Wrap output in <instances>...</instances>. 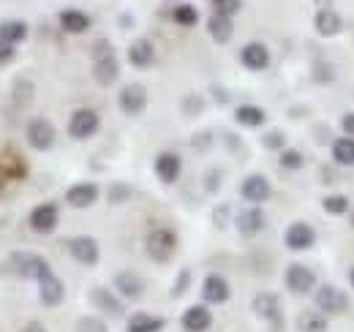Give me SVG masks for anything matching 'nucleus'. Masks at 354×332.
I'll use <instances>...</instances> for the list:
<instances>
[{
	"mask_svg": "<svg viewBox=\"0 0 354 332\" xmlns=\"http://www.w3.org/2000/svg\"><path fill=\"white\" fill-rule=\"evenodd\" d=\"M172 19H175L180 28H191V25L199 22V11L191 3H180V6H175V11H172Z\"/></svg>",
	"mask_w": 354,
	"mask_h": 332,
	"instance_id": "nucleus-32",
	"label": "nucleus"
},
{
	"mask_svg": "<svg viewBox=\"0 0 354 332\" xmlns=\"http://www.w3.org/2000/svg\"><path fill=\"white\" fill-rule=\"evenodd\" d=\"M28 145L33 147V150H49L52 145H55V125L44 120V118H36V120H30L28 123Z\"/></svg>",
	"mask_w": 354,
	"mask_h": 332,
	"instance_id": "nucleus-4",
	"label": "nucleus"
},
{
	"mask_svg": "<svg viewBox=\"0 0 354 332\" xmlns=\"http://www.w3.org/2000/svg\"><path fill=\"white\" fill-rule=\"evenodd\" d=\"M281 166H283V169H300V166H303V153H300V150H283Z\"/></svg>",
	"mask_w": 354,
	"mask_h": 332,
	"instance_id": "nucleus-36",
	"label": "nucleus"
},
{
	"mask_svg": "<svg viewBox=\"0 0 354 332\" xmlns=\"http://www.w3.org/2000/svg\"><path fill=\"white\" fill-rule=\"evenodd\" d=\"M297 332H327V319L319 311H303L297 316Z\"/></svg>",
	"mask_w": 354,
	"mask_h": 332,
	"instance_id": "nucleus-30",
	"label": "nucleus"
},
{
	"mask_svg": "<svg viewBox=\"0 0 354 332\" xmlns=\"http://www.w3.org/2000/svg\"><path fill=\"white\" fill-rule=\"evenodd\" d=\"M333 158H335V164H341V166L354 164V139L352 136H341V139L333 142Z\"/></svg>",
	"mask_w": 354,
	"mask_h": 332,
	"instance_id": "nucleus-31",
	"label": "nucleus"
},
{
	"mask_svg": "<svg viewBox=\"0 0 354 332\" xmlns=\"http://www.w3.org/2000/svg\"><path fill=\"white\" fill-rule=\"evenodd\" d=\"M118 104H120V109L126 112V115H142L145 112V107H147V90L142 87V84H126L123 90H120V95H118Z\"/></svg>",
	"mask_w": 354,
	"mask_h": 332,
	"instance_id": "nucleus-6",
	"label": "nucleus"
},
{
	"mask_svg": "<svg viewBox=\"0 0 354 332\" xmlns=\"http://www.w3.org/2000/svg\"><path fill=\"white\" fill-rule=\"evenodd\" d=\"M237 229L243 232V234H259L262 229H265V212L259 208H248L243 210L240 215H237Z\"/></svg>",
	"mask_w": 354,
	"mask_h": 332,
	"instance_id": "nucleus-21",
	"label": "nucleus"
},
{
	"mask_svg": "<svg viewBox=\"0 0 354 332\" xmlns=\"http://www.w3.org/2000/svg\"><path fill=\"white\" fill-rule=\"evenodd\" d=\"M188 112H199V107H202V101L196 98V95H191V98H185V104H183Z\"/></svg>",
	"mask_w": 354,
	"mask_h": 332,
	"instance_id": "nucleus-41",
	"label": "nucleus"
},
{
	"mask_svg": "<svg viewBox=\"0 0 354 332\" xmlns=\"http://www.w3.org/2000/svg\"><path fill=\"white\" fill-rule=\"evenodd\" d=\"M101 125V118L93 112V109H77L68 120V133L74 139H90Z\"/></svg>",
	"mask_w": 354,
	"mask_h": 332,
	"instance_id": "nucleus-5",
	"label": "nucleus"
},
{
	"mask_svg": "<svg viewBox=\"0 0 354 332\" xmlns=\"http://www.w3.org/2000/svg\"><path fill=\"white\" fill-rule=\"evenodd\" d=\"M240 60H243V66H245L248 71H265L267 63H270V52H267L265 44L251 42V44H245V46H243Z\"/></svg>",
	"mask_w": 354,
	"mask_h": 332,
	"instance_id": "nucleus-12",
	"label": "nucleus"
},
{
	"mask_svg": "<svg viewBox=\"0 0 354 332\" xmlns=\"http://www.w3.org/2000/svg\"><path fill=\"white\" fill-rule=\"evenodd\" d=\"M229 284L223 281L221 275H207L205 278V286H202V297L207 299V302H213V305H218V302H226L229 299Z\"/></svg>",
	"mask_w": 354,
	"mask_h": 332,
	"instance_id": "nucleus-20",
	"label": "nucleus"
},
{
	"mask_svg": "<svg viewBox=\"0 0 354 332\" xmlns=\"http://www.w3.org/2000/svg\"><path fill=\"white\" fill-rule=\"evenodd\" d=\"M322 208L327 210L330 215H344V212L349 210V199L341 196V194H333V196H327V199L322 202Z\"/></svg>",
	"mask_w": 354,
	"mask_h": 332,
	"instance_id": "nucleus-33",
	"label": "nucleus"
},
{
	"mask_svg": "<svg viewBox=\"0 0 354 332\" xmlns=\"http://www.w3.org/2000/svg\"><path fill=\"white\" fill-rule=\"evenodd\" d=\"M265 145L267 147H283V133H281V131H270V133H265Z\"/></svg>",
	"mask_w": 354,
	"mask_h": 332,
	"instance_id": "nucleus-39",
	"label": "nucleus"
},
{
	"mask_svg": "<svg viewBox=\"0 0 354 332\" xmlns=\"http://www.w3.org/2000/svg\"><path fill=\"white\" fill-rule=\"evenodd\" d=\"M188 284H191V273H188V270H183V273L177 275V284H175V289H172V294H175V297H180V294L185 291V286H188Z\"/></svg>",
	"mask_w": 354,
	"mask_h": 332,
	"instance_id": "nucleus-38",
	"label": "nucleus"
},
{
	"mask_svg": "<svg viewBox=\"0 0 354 332\" xmlns=\"http://www.w3.org/2000/svg\"><path fill=\"white\" fill-rule=\"evenodd\" d=\"M352 223H354V212H352Z\"/></svg>",
	"mask_w": 354,
	"mask_h": 332,
	"instance_id": "nucleus-46",
	"label": "nucleus"
},
{
	"mask_svg": "<svg viewBox=\"0 0 354 332\" xmlns=\"http://www.w3.org/2000/svg\"><path fill=\"white\" fill-rule=\"evenodd\" d=\"M207 33L216 44H226L234 33V25H232V17H223V14H213L207 19Z\"/></svg>",
	"mask_w": 354,
	"mask_h": 332,
	"instance_id": "nucleus-24",
	"label": "nucleus"
},
{
	"mask_svg": "<svg viewBox=\"0 0 354 332\" xmlns=\"http://www.w3.org/2000/svg\"><path fill=\"white\" fill-rule=\"evenodd\" d=\"M129 60H131L133 68H147L153 60H156V49L147 39H136L129 46Z\"/></svg>",
	"mask_w": 354,
	"mask_h": 332,
	"instance_id": "nucleus-22",
	"label": "nucleus"
},
{
	"mask_svg": "<svg viewBox=\"0 0 354 332\" xmlns=\"http://www.w3.org/2000/svg\"><path fill=\"white\" fill-rule=\"evenodd\" d=\"M3 183H6V174H3V169H0V188H3Z\"/></svg>",
	"mask_w": 354,
	"mask_h": 332,
	"instance_id": "nucleus-44",
	"label": "nucleus"
},
{
	"mask_svg": "<svg viewBox=\"0 0 354 332\" xmlns=\"http://www.w3.org/2000/svg\"><path fill=\"white\" fill-rule=\"evenodd\" d=\"M120 74V63L112 52L109 42H98L95 44V66H93V77L101 87H109V84L118 80Z\"/></svg>",
	"mask_w": 354,
	"mask_h": 332,
	"instance_id": "nucleus-1",
	"label": "nucleus"
},
{
	"mask_svg": "<svg viewBox=\"0 0 354 332\" xmlns=\"http://www.w3.org/2000/svg\"><path fill=\"white\" fill-rule=\"evenodd\" d=\"M349 278H352V286H354V270H352V275H349Z\"/></svg>",
	"mask_w": 354,
	"mask_h": 332,
	"instance_id": "nucleus-45",
	"label": "nucleus"
},
{
	"mask_svg": "<svg viewBox=\"0 0 354 332\" xmlns=\"http://www.w3.org/2000/svg\"><path fill=\"white\" fill-rule=\"evenodd\" d=\"M14 57V44L0 42V63H8Z\"/></svg>",
	"mask_w": 354,
	"mask_h": 332,
	"instance_id": "nucleus-40",
	"label": "nucleus"
},
{
	"mask_svg": "<svg viewBox=\"0 0 354 332\" xmlns=\"http://www.w3.org/2000/svg\"><path fill=\"white\" fill-rule=\"evenodd\" d=\"M180 169H183V161H180L177 153H161V156L156 158V174H158V180L167 183V185H172L177 177H180Z\"/></svg>",
	"mask_w": 354,
	"mask_h": 332,
	"instance_id": "nucleus-17",
	"label": "nucleus"
},
{
	"mask_svg": "<svg viewBox=\"0 0 354 332\" xmlns=\"http://www.w3.org/2000/svg\"><path fill=\"white\" fill-rule=\"evenodd\" d=\"M286 248L292 250H308L313 243H316V232L310 229L306 221H297V223H292L289 229H286Z\"/></svg>",
	"mask_w": 354,
	"mask_h": 332,
	"instance_id": "nucleus-10",
	"label": "nucleus"
},
{
	"mask_svg": "<svg viewBox=\"0 0 354 332\" xmlns=\"http://www.w3.org/2000/svg\"><path fill=\"white\" fill-rule=\"evenodd\" d=\"M77 332H106V324L95 316H85L77 322Z\"/></svg>",
	"mask_w": 354,
	"mask_h": 332,
	"instance_id": "nucleus-35",
	"label": "nucleus"
},
{
	"mask_svg": "<svg viewBox=\"0 0 354 332\" xmlns=\"http://www.w3.org/2000/svg\"><path fill=\"white\" fill-rule=\"evenodd\" d=\"M240 194H243L245 202L259 205V202H265L267 196H270V183H267L265 174H248L243 180V185H240Z\"/></svg>",
	"mask_w": 354,
	"mask_h": 332,
	"instance_id": "nucleus-11",
	"label": "nucleus"
},
{
	"mask_svg": "<svg viewBox=\"0 0 354 332\" xmlns=\"http://www.w3.org/2000/svg\"><path fill=\"white\" fill-rule=\"evenodd\" d=\"M344 131H346V136H354V112L352 115H346V118H344Z\"/></svg>",
	"mask_w": 354,
	"mask_h": 332,
	"instance_id": "nucleus-42",
	"label": "nucleus"
},
{
	"mask_svg": "<svg viewBox=\"0 0 354 332\" xmlns=\"http://www.w3.org/2000/svg\"><path fill=\"white\" fill-rule=\"evenodd\" d=\"M145 248H147V256L156 259V261H169L175 256L177 248V237L175 232L169 229H153L145 240Z\"/></svg>",
	"mask_w": 354,
	"mask_h": 332,
	"instance_id": "nucleus-2",
	"label": "nucleus"
},
{
	"mask_svg": "<svg viewBox=\"0 0 354 332\" xmlns=\"http://www.w3.org/2000/svg\"><path fill=\"white\" fill-rule=\"evenodd\" d=\"M25 332H46V327L41 324V322H30V324L25 327Z\"/></svg>",
	"mask_w": 354,
	"mask_h": 332,
	"instance_id": "nucleus-43",
	"label": "nucleus"
},
{
	"mask_svg": "<svg viewBox=\"0 0 354 332\" xmlns=\"http://www.w3.org/2000/svg\"><path fill=\"white\" fill-rule=\"evenodd\" d=\"M39 294H41V302L49 305V308H55V305H60L63 302V297H66V289H63V281L49 270L44 273L41 278H39Z\"/></svg>",
	"mask_w": 354,
	"mask_h": 332,
	"instance_id": "nucleus-9",
	"label": "nucleus"
},
{
	"mask_svg": "<svg viewBox=\"0 0 354 332\" xmlns=\"http://www.w3.org/2000/svg\"><path fill=\"white\" fill-rule=\"evenodd\" d=\"M316 308L322 313H344L349 308V299L344 291H338L335 286H319L316 291Z\"/></svg>",
	"mask_w": 354,
	"mask_h": 332,
	"instance_id": "nucleus-7",
	"label": "nucleus"
},
{
	"mask_svg": "<svg viewBox=\"0 0 354 332\" xmlns=\"http://www.w3.org/2000/svg\"><path fill=\"white\" fill-rule=\"evenodd\" d=\"M129 196H131V188L123 185V183H118V185L109 188V202H112V205H120V202H126Z\"/></svg>",
	"mask_w": 354,
	"mask_h": 332,
	"instance_id": "nucleus-37",
	"label": "nucleus"
},
{
	"mask_svg": "<svg viewBox=\"0 0 354 332\" xmlns=\"http://www.w3.org/2000/svg\"><path fill=\"white\" fill-rule=\"evenodd\" d=\"M8 267H11V273H17L22 278H41L44 273L52 270L44 256H39V253H14L8 259Z\"/></svg>",
	"mask_w": 354,
	"mask_h": 332,
	"instance_id": "nucleus-3",
	"label": "nucleus"
},
{
	"mask_svg": "<svg viewBox=\"0 0 354 332\" xmlns=\"http://www.w3.org/2000/svg\"><path fill=\"white\" fill-rule=\"evenodd\" d=\"M68 250H71V256H74L80 264H88V267H93V264L98 261V256H101L98 243H95L93 237H74V240L68 243Z\"/></svg>",
	"mask_w": 354,
	"mask_h": 332,
	"instance_id": "nucleus-14",
	"label": "nucleus"
},
{
	"mask_svg": "<svg viewBox=\"0 0 354 332\" xmlns=\"http://www.w3.org/2000/svg\"><path fill=\"white\" fill-rule=\"evenodd\" d=\"M213 6H216V14L234 17V14L243 8V0H213Z\"/></svg>",
	"mask_w": 354,
	"mask_h": 332,
	"instance_id": "nucleus-34",
	"label": "nucleus"
},
{
	"mask_svg": "<svg viewBox=\"0 0 354 332\" xmlns=\"http://www.w3.org/2000/svg\"><path fill=\"white\" fill-rule=\"evenodd\" d=\"M210 324H213V316L205 305H191L183 313V330L185 332H205Z\"/></svg>",
	"mask_w": 354,
	"mask_h": 332,
	"instance_id": "nucleus-16",
	"label": "nucleus"
},
{
	"mask_svg": "<svg viewBox=\"0 0 354 332\" xmlns=\"http://www.w3.org/2000/svg\"><path fill=\"white\" fill-rule=\"evenodd\" d=\"M95 199H98V188H95L93 183H77V185H71V188L66 191V202L77 210L90 208Z\"/></svg>",
	"mask_w": 354,
	"mask_h": 332,
	"instance_id": "nucleus-15",
	"label": "nucleus"
},
{
	"mask_svg": "<svg viewBox=\"0 0 354 332\" xmlns=\"http://www.w3.org/2000/svg\"><path fill=\"white\" fill-rule=\"evenodd\" d=\"M115 286H118V291H120L126 299H136V297H142V291H145L142 278H139L136 273H129V270L115 275Z\"/></svg>",
	"mask_w": 354,
	"mask_h": 332,
	"instance_id": "nucleus-25",
	"label": "nucleus"
},
{
	"mask_svg": "<svg viewBox=\"0 0 354 332\" xmlns=\"http://www.w3.org/2000/svg\"><path fill=\"white\" fill-rule=\"evenodd\" d=\"M164 330V319L158 316H147V313H133L129 319V332H161Z\"/></svg>",
	"mask_w": 354,
	"mask_h": 332,
	"instance_id": "nucleus-29",
	"label": "nucleus"
},
{
	"mask_svg": "<svg viewBox=\"0 0 354 332\" xmlns=\"http://www.w3.org/2000/svg\"><path fill=\"white\" fill-rule=\"evenodd\" d=\"M60 28L66 33H85L90 28V17L80 8H66L60 11Z\"/></svg>",
	"mask_w": 354,
	"mask_h": 332,
	"instance_id": "nucleus-23",
	"label": "nucleus"
},
{
	"mask_svg": "<svg viewBox=\"0 0 354 332\" xmlns=\"http://www.w3.org/2000/svg\"><path fill=\"white\" fill-rule=\"evenodd\" d=\"M286 286L295 294H308L316 286V275L310 273L306 264H289L286 267Z\"/></svg>",
	"mask_w": 354,
	"mask_h": 332,
	"instance_id": "nucleus-8",
	"label": "nucleus"
},
{
	"mask_svg": "<svg viewBox=\"0 0 354 332\" xmlns=\"http://www.w3.org/2000/svg\"><path fill=\"white\" fill-rule=\"evenodd\" d=\"M254 311H257V316H262L267 322L281 324V302H278L275 294H259V297H254Z\"/></svg>",
	"mask_w": 354,
	"mask_h": 332,
	"instance_id": "nucleus-19",
	"label": "nucleus"
},
{
	"mask_svg": "<svg viewBox=\"0 0 354 332\" xmlns=\"http://www.w3.org/2000/svg\"><path fill=\"white\" fill-rule=\"evenodd\" d=\"M28 36V25L22 19H3L0 22V42L19 44Z\"/></svg>",
	"mask_w": 354,
	"mask_h": 332,
	"instance_id": "nucleus-28",
	"label": "nucleus"
},
{
	"mask_svg": "<svg viewBox=\"0 0 354 332\" xmlns=\"http://www.w3.org/2000/svg\"><path fill=\"white\" fill-rule=\"evenodd\" d=\"M90 299H93L95 308H101V311H106L112 316H120L123 313V305L118 302V297H112L109 289H93L90 291Z\"/></svg>",
	"mask_w": 354,
	"mask_h": 332,
	"instance_id": "nucleus-26",
	"label": "nucleus"
},
{
	"mask_svg": "<svg viewBox=\"0 0 354 332\" xmlns=\"http://www.w3.org/2000/svg\"><path fill=\"white\" fill-rule=\"evenodd\" d=\"M313 25H316V33H319V36H324V39L338 36V33H341V28H344L341 17H338L333 8H322V11H316Z\"/></svg>",
	"mask_w": 354,
	"mask_h": 332,
	"instance_id": "nucleus-18",
	"label": "nucleus"
},
{
	"mask_svg": "<svg viewBox=\"0 0 354 332\" xmlns=\"http://www.w3.org/2000/svg\"><path fill=\"white\" fill-rule=\"evenodd\" d=\"M234 118H237V123L248 125V128H257V125H262L267 120L265 109H262V107H254V104L237 107V109H234Z\"/></svg>",
	"mask_w": 354,
	"mask_h": 332,
	"instance_id": "nucleus-27",
	"label": "nucleus"
},
{
	"mask_svg": "<svg viewBox=\"0 0 354 332\" xmlns=\"http://www.w3.org/2000/svg\"><path fill=\"white\" fill-rule=\"evenodd\" d=\"M57 218H60L57 208H55L52 202H46V205L33 208V212H30V226H33L39 234H49V232L57 226Z\"/></svg>",
	"mask_w": 354,
	"mask_h": 332,
	"instance_id": "nucleus-13",
	"label": "nucleus"
}]
</instances>
